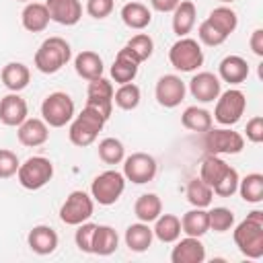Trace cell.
<instances>
[{
	"instance_id": "cell-1",
	"label": "cell",
	"mask_w": 263,
	"mask_h": 263,
	"mask_svg": "<svg viewBox=\"0 0 263 263\" xmlns=\"http://www.w3.org/2000/svg\"><path fill=\"white\" fill-rule=\"evenodd\" d=\"M232 238L245 257L261 259L263 257V212L261 210L249 212L247 218L236 224Z\"/></svg>"
},
{
	"instance_id": "cell-2",
	"label": "cell",
	"mask_w": 263,
	"mask_h": 263,
	"mask_svg": "<svg viewBox=\"0 0 263 263\" xmlns=\"http://www.w3.org/2000/svg\"><path fill=\"white\" fill-rule=\"evenodd\" d=\"M72 58L70 43L62 37H47L35 51L33 64L41 74H55L60 72Z\"/></svg>"
},
{
	"instance_id": "cell-3",
	"label": "cell",
	"mask_w": 263,
	"mask_h": 263,
	"mask_svg": "<svg viewBox=\"0 0 263 263\" xmlns=\"http://www.w3.org/2000/svg\"><path fill=\"white\" fill-rule=\"evenodd\" d=\"M105 123H107V119H105L97 109L84 105L82 111L70 121L68 138H70V142H72L74 146H78V148L90 146V144L97 140L99 132L105 127Z\"/></svg>"
},
{
	"instance_id": "cell-4",
	"label": "cell",
	"mask_w": 263,
	"mask_h": 263,
	"mask_svg": "<svg viewBox=\"0 0 263 263\" xmlns=\"http://www.w3.org/2000/svg\"><path fill=\"white\" fill-rule=\"evenodd\" d=\"M168 62L179 72H195L199 66H203V49L197 39L179 37L168 49Z\"/></svg>"
},
{
	"instance_id": "cell-5",
	"label": "cell",
	"mask_w": 263,
	"mask_h": 263,
	"mask_svg": "<svg viewBox=\"0 0 263 263\" xmlns=\"http://www.w3.org/2000/svg\"><path fill=\"white\" fill-rule=\"evenodd\" d=\"M74 101L68 92H49L41 103V119L49 127H64L74 119Z\"/></svg>"
},
{
	"instance_id": "cell-6",
	"label": "cell",
	"mask_w": 263,
	"mask_h": 263,
	"mask_svg": "<svg viewBox=\"0 0 263 263\" xmlns=\"http://www.w3.org/2000/svg\"><path fill=\"white\" fill-rule=\"evenodd\" d=\"M53 177V164L45 156H29L25 162H21L16 171V179L21 187L29 191H37L45 187Z\"/></svg>"
},
{
	"instance_id": "cell-7",
	"label": "cell",
	"mask_w": 263,
	"mask_h": 263,
	"mask_svg": "<svg viewBox=\"0 0 263 263\" xmlns=\"http://www.w3.org/2000/svg\"><path fill=\"white\" fill-rule=\"evenodd\" d=\"M125 191V177L119 171H103L90 183V197L99 205H113Z\"/></svg>"
},
{
	"instance_id": "cell-8",
	"label": "cell",
	"mask_w": 263,
	"mask_h": 263,
	"mask_svg": "<svg viewBox=\"0 0 263 263\" xmlns=\"http://www.w3.org/2000/svg\"><path fill=\"white\" fill-rule=\"evenodd\" d=\"M247 109V97L242 90L238 88H228L224 92L218 95L216 99V109H214V119L220 125H234L240 121L242 113Z\"/></svg>"
},
{
	"instance_id": "cell-9",
	"label": "cell",
	"mask_w": 263,
	"mask_h": 263,
	"mask_svg": "<svg viewBox=\"0 0 263 263\" xmlns=\"http://www.w3.org/2000/svg\"><path fill=\"white\" fill-rule=\"evenodd\" d=\"M203 148L208 154H240L245 148V138L228 127H210L203 132Z\"/></svg>"
},
{
	"instance_id": "cell-10",
	"label": "cell",
	"mask_w": 263,
	"mask_h": 263,
	"mask_svg": "<svg viewBox=\"0 0 263 263\" xmlns=\"http://www.w3.org/2000/svg\"><path fill=\"white\" fill-rule=\"evenodd\" d=\"M95 212V199L86 193V191H72L66 201L60 208V220L68 226H78L82 222H86Z\"/></svg>"
},
{
	"instance_id": "cell-11",
	"label": "cell",
	"mask_w": 263,
	"mask_h": 263,
	"mask_svg": "<svg viewBox=\"0 0 263 263\" xmlns=\"http://www.w3.org/2000/svg\"><path fill=\"white\" fill-rule=\"evenodd\" d=\"M158 173V162L152 154L146 152H134L123 158V177L125 181H132L136 185L150 183Z\"/></svg>"
},
{
	"instance_id": "cell-12",
	"label": "cell",
	"mask_w": 263,
	"mask_h": 263,
	"mask_svg": "<svg viewBox=\"0 0 263 263\" xmlns=\"http://www.w3.org/2000/svg\"><path fill=\"white\" fill-rule=\"evenodd\" d=\"M185 92H187V86L181 80V76H177V74L160 76L158 82H156V88H154V97H156L158 105L164 107V109L179 107L181 101L185 99Z\"/></svg>"
},
{
	"instance_id": "cell-13",
	"label": "cell",
	"mask_w": 263,
	"mask_h": 263,
	"mask_svg": "<svg viewBox=\"0 0 263 263\" xmlns=\"http://www.w3.org/2000/svg\"><path fill=\"white\" fill-rule=\"evenodd\" d=\"M86 105L97 109L105 119H109L111 111H113V84H111V80H107L103 76L97 80H90L88 88H86Z\"/></svg>"
},
{
	"instance_id": "cell-14",
	"label": "cell",
	"mask_w": 263,
	"mask_h": 263,
	"mask_svg": "<svg viewBox=\"0 0 263 263\" xmlns=\"http://www.w3.org/2000/svg\"><path fill=\"white\" fill-rule=\"evenodd\" d=\"M189 92L199 103H214L222 92V82L214 72H197L189 80Z\"/></svg>"
},
{
	"instance_id": "cell-15",
	"label": "cell",
	"mask_w": 263,
	"mask_h": 263,
	"mask_svg": "<svg viewBox=\"0 0 263 263\" xmlns=\"http://www.w3.org/2000/svg\"><path fill=\"white\" fill-rule=\"evenodd\" d=\"M29 117L27 101L18 92H8L0 99V121L8 127H18Z\"/></svg>"
},
{
	"instance_id": "cell-16",
	"label": "cell",
	"mask_w": 263,
	"mask_h": 263,
	"mask_svg": "<svg viewBox=\"0 0 263 263\" xmlns=\"http://www.w3.org/2000/svg\"><path fill=\"white\" fill-rule=\"evenodd\" d=\"M49 18L64 27H74L82 18L80 0H45Z\"/></svg>"
},
{
	"instance_id": "cell-17",
	"label": "cell",
	"mask_w": 263,
	"mask_h": 263,
	"mask_svg": "<svg viewBox=\"0 0 263 263\" xmlns=\"http://www.w3.org/2000/svg\"><path fill=\"white\" fill-rule=\"evenodd\" d=\"M177 245L171 251L173 263H203L205 261V247L197 236H185L177 238Z\"/></svg>"
},
{
	"instance_id": "cell-18",
	"label": "cell",
	"mask_w": 263,
	"mask_h": 263,
	"mask_svg": "<svg viewBox=\"0 0 263 263\" xmlns=\"http://www.w3.org/2000/svg\"><path fill=\"white\" fill-rule=\"evenodd\" d=\"M16 138L23 146L35 148L47 142L49 138V125L39 119V117H27L18 127H16Z\"/></svg>"
},
{
	"instance_id": "cell-19",
	"label": "cell",
	"mask_w": 263,
	"mask_h": 263,
	"mask_svg": "<svg viewBox=\"0 0 263 263\" xmlns=\"http://www.w3.org/2000/svg\"><path fill=\"white\" fill-rule=\"evenodd\" d=\"M58 232L47 224H37L27 234V245L37 255H51L58 249Z\"/></svg>"
},
{
	"instance_id": "cell-20",
	"label": "cell",
	"mask_w": 263,
	"mask_h": 263,
	"mask_svg": "<svg viewBox=\"0 0 263 263\" xmlns=\"http://www.w3.org/2000/svg\"><path fill=\"white\" fill-rule=\"evenodd\" d=\"M138 68H140V62L127 51V47L123 45L115 60H113V66H111V78L117 82V84H125V82H134V78L138 76Z\"/></svg>"
},
{
	"instance_id": "cell-21",
	"label": "cell",
	"mask_w": 263,
	"mask_h": 263,
	"mask_svg": "<svg viewBox=\"0 0 263 263\" xmlns=\"http://www.w3.org/2000/svg\"><path fill=\"white\" fill-rule=\"evenodd\" d=\"M0 78L2 84L10 90V92H21L29 86L31 82V72L23 62H8L2 66L0 70Z\"/></svg>"
},
{
	"instance_id": "cell-22",
	"label": "cell",
	"mask_w": 263,
	"mask_h": 263,
	"mask_svg": "<svg viewBox=\"0 0 263 263\" xmlns=\"http://www.w3.org/2000/svg\"><path fill=\"white\" fill-rule=\"evenodd\" d=\"M249 76V64L240 55H226L218 64V78L228 84H240Z\"/></svg>"
},
{
	"instance_id": "cell-23",
	"label": "cell",
	"mask_w": 263,
	"mask_h": 263,
	"mask_svg": "<svg viewBox=\"0 0 263 263\" xmlns=\"http://www.w3.org/2000/svg\"><path fill=\"white\" fill-rule=\"evenodd\" d=\"M49 12L47 6L41 2H27V6L21 12V23L29 33H41L49 25Z\"/></svg>"
},
{
	"instance_id": "cell-24",
	"label": "cell",
	"mask_w": 263,
	"mask_h": 263,
	"mask_svg": "<svg viewBox=\"0 0 263 263\" xmlns=\"http://www.w3.org/2000/svg\"><path fill=\"white\" fill-rule=\"evenodd\" d=\"M74 70H76V74L80 78H84V80L90 82V80H97V78L103 76L105 66H103V60H101V55L97 51L84 49V51H80L74 58Z\"/></svg>"
},
{
	"instance_id": "cell-25",
	"label": "cell",
	"mask_w": 263,
	"mask_h": 263,
	"mask_svg": "<svg viewBox=\"0 0 263 263\" xmlns=\"http://www.w3.org/2000/svg\"><path fill=\"white\" fill-rule=\"evenodd\" d=\"M152 238H154V232L152 228L146 224V222H136V224H129L125 228V247L132 251V253H144L150 249L152 245Z\"/></svg>"
},
{
	"instance_id": "cell-26",
	"label": "cell",
	"mask_w": 263,
	"mask_h": 263,
	"mask_svg": "<svg viewBox=\"0 0 263 263\" xmlns=\"http://www.w3.org/2000/svg\"><path fill=\"white\" fill-rule=\"evenodd\" d=\"M119 16H121L123 25L134 29V31H142V29H146L152 23V12L142 2H125L121 6Z\"/></svg>"
},
{
	"instance_id": "cell-27",
	"label": "cell",
	"mask_w": 263,
	"mask_h": 263,
	"mask_svg": "<svg viewBox=\"0 0 263 263\" xmlns=\"http://www.w3.org/2000/svg\"><path fill=\"white\" fill-rule=\"evenodd\" d=\"M195 18H197L195 4L191 0H181L173 10V33L177 37H187V33H191V29L195 27Z\"/></svg>"
},
{
	"instance_id": "cell-28",
	"label": "cell",
	"mask_w": 263,
	"mask_h": 263,
	"mask_svg": "<svg viewBox=\"0 0 263 263\" xmlns=\"http://www.w3.org/2000/svg\"><path fill=\"white\" fill-rule=\"evenodd\" d=\"M117 247H119V236L115 228L107 224H97L95 234H92V255L107 257V255H113Z\"/></svg>"
},
{
	"instance_id": "cell-29",
	"label": "cell",
	"mask_w": 263,
	"mask_h": 263,
	"mask_svg": "<svg viewBox=\"0 0 263 263\" xmlns=\"http://www.w3.org/2000/svg\"><path fill=\"white\" fill-rule=\"evenodd\" d=\"M208 230H210V220H208L205 208H193V210L183 214V218H181V232H185V236L201 238Z\"/></svg>"
},
{
	"instance_id": "cell-30",
	"label": "cell",
	"mask_w": 263,
	"mask_h": 263,
	"mask_svg": "<svg viewBox=\"0 0 263 263\" xmlns=\"http://www.w3.org/2000/svg\"><path fill=\"white\" fill-rule=\"evenodd\" d=\"M134 214L140 222H154L162 214V201L156 193H142L134 203Z\"/></svg>"
},
{
	"instance_id": "cell-31",
	"label": "cell",
	"mask_w": 263,
	"mask_h": 263,
	"mask_svg": "<svg viewBox=\"0 0 263 263\" xmlns=\"http://www.w3.org/2000/svg\"><path fill=\"white\" fill-rule=\"evenodd\" d=\"M181 123L183 127H187L189 132H197V134H203L212 127L214 119H212V113L203 107H197V105H191L183 111L181 115Z\"/></svg>"
},
{
	"instance_id": "cell-32",
	"label": "cell",
	"mask_w": 263,
	"mask_h": 263,
	"mask_svg": "<svg viewBox=\"0 0 263 263\" xmlns=\"http://www.w3.org/2000/svg\"><path fill=\"white\" fill-rule=\"evenodd\" d=\"M152 232L160 242H175L177 238H181V218H177L175 214H160L154 220Z\"/></svg>"
},
{
	"instance_id": "cell-33",
	"label": "cell",
	"mask_w": 263,
	"mask_h": 263,
	"mask_svg": "<svg viewBox=\"0 0 263 263\" xmlns=\"http://www.w3.org/2000/svg\"><path fill=\"white\" fill-rule=\"evenodd\" d=\"M228 168H230V164L224 162L218 154H208V156L201 160V164H199V179H201L203 183H208L210 187H214V185L226 175Z\"/></svg>"
},
{
	"instance_id": "cell-34",
	"label": "cell",
	"mask_w": 263,
	"mask_h": 263,
	"mask_svg": "<svg viewBox=\"0 0 263 263\" xmlns=\"http://www.w3.org/2000/svg\"><path fill=\"white\" fill-rule=\"evenodd\" d=\"M208 21H210L222 35H226V37H230V33H234L236 27H238V16H236V12H234L230 6H226V4L216 6V8L208 14Z\"/></svg>"
},
{
	"instance_id": "cell-35",
	"label": "cell",
	"mask_w": 263,
	"mask_h": 263,
	"mask_svg": "<svg viewBox=\"0 0 263 263\" xmlns=\"http://www.w3.org/2000/svg\"><path fill=\"white\" fill-rule=\"evenodd\" d=\"M240 197L247 203H261L263 201V175L261 173H249L247 177L238 179Z\"/></svg>"
},
{
	"instance_id": "cell-36",
	"label": "cell",
	"mask_w": 263,
	"mask_h": 263,
	"mask_svg": "<svg viewBox=\"0 0 263 263\" xmlns=\"http://www.w3.org/2000/svg\"><path fill=\"white\" fill-rule=\"evenodd\" d=\"M187 201L193 205V208H210L212 205V199H214V191L208 183H203L199 177H193L189 183H187Z\"/></svg>"
},
{
	"instance_id": "cell-37",
	"label": "cell",
	"mask_w": 263,
	"mask_h": 263,
	"mask_svg": "<svg viewBox=\"0 0 263 263\" xmlns=\"http://www.w3.org/2000/svg\"><path fill=\"white\" fill-rule=\"evenodd\" d=\"M140 99H142V92H140V86L134 84V82H125V84H119L117 90H113V103L123 109V111H132L140 105Z\"/></svg>"
},
{
	"instance_id": "cell-38",
	"label": "cell",
	"mask_w": 263,
	"mask_h": 263,
	"mask_svg": "<svg viewBox=\"0 0 263 263\" xmlns=\"http://www.w3.org/2000/svg\"><path fill=\"white\" fill-rule=\"evenodd\" d=\"M99 158L105 162V164H119L123 162L125 158V148H123V142L117 140V138H103L99 142Z\"/></svg>"
},
{
	"instance_id": "cell-39",
	"label": "cell",
	"mask_w": 263,
	"mask_h": 263,
	"mask_svg": "<svg viewBox=\"0 0 263 263\" xmlns=\"http://www.w3.org/2000/svg\"><path fill=\"white\" fill-rule=\"evenodd\" d=\"M125 47H127V51L142 64V62H146V60L152 55V51H154V41H152V37H150L148 33H138V35H134V37L125 43Z\"/></svg>"
},
{
	"instance_id": "cell-40",
	"label": "cell",
	"mask_w": 263,
	"mask_h": 263,
	"mask_svg": "<svg viewBox=\"0 0 263 263\" xmlns=\"http://www.w3.org/2000/svg\"><path fill=\"white\" fill-rule=\"evenodd\" d=\"M208 220H210V230H214V232H226V230H230L234 226V214H232V210L222 208V205L212 208L208 212Z\"/></svg>"
},
{
	"instance_id": "cell-41",
	"label": "cell",
	"mask_w": 263,
	"mask_h": 263,
	"mask_svg": "<svg viewBox=\"0 0 263 263\" xmlns=\"http://www.w3.org/2000/svg\"><path fill=\"white\" fill-rule=\"evenodd\" d=\"M238 173H236V168H228L226 171V175L212 187V191L216 193V195H220V197H230V195H234L236 193V189H238Z\"/></svg>"
},
{
	"instance_id": "cell-42",
	"label": "cell",
	"mask_w": 263,
	"mask_h": 263,
	"mask_svg": "<svg viewBox=\"0 0 263 263\" xmlns=\"http://www.w3.org/2000/svg\"><path fill=\"white\" fill-rule=\"evenodd\" d=\"M197 37H199V41L203 43V45H208V47H218V45H222L228 37L226 35H222L208 18L199 25V29H197Z\"/></svg>"
},
{
	"instance_id": "cell-43",
	"label": "cell",
	"mask_w": 263,
	"mask_h": 263,
	"mask_svg": "<svg viewBox=\"0 0 263 263\" xmlns=\"http://www.w3.org/2000/svg\"><path fill=\"white\" fill-rule=\"evenodd\" d=\"M95 228H97V224H92L88 220L82 222V224H78V228L74 232V242H76L78 251L92 253V234H95Z\"/></svg>"
},
{
	"instance_id": "cell-44",
	"label": "cell",
	"mask_w": 263,
	"mask_h": 263,
	"mask_svg": "<svg viewBox=\"0 0 263 263\" xmlns=\"http://www.w3.org/2000/svg\"><path fill=\"white\" fill-rule=\"evenodd\" d=\"M18 166H21V160H18L16 152H12L8 148H0V179L14 177Z\"/></svg>"
},
{
	"instance_id": "cell-45",
	"label": "cell",
	"mask_w": 263,
	"mask_h": 263,
	"mask_svg": "<svg viewBox=\"0 0 263 263\" xmlns=\"http://www.w3.org/2000/svg\"><path fill=\"white\" fill-rule=\"evenodd\" d=\"M115 0H86V12L92 18H107L113 12Z\"/></svg>"
},
{
	"instance_id": "cell-46",
	"label": "cell",
	"mask_w": 263,
	"mask_h": 263,
	"mask_svg": "<svg viewBox=\"0 0 263 263\" xmlns=\"http://www.w3.org/2000/svg\"><path fill=\"white\" fill-rule=\"evenodd\" d=\"M247 140L253 142V144H261L263 142V117L261 115H255L247 121Z\"/></svg>"
},
{
	"instance_id": "cell-47",
	"label": "cell",
	"mask_w": 263,
	"mask_h": 263,
	"mask_svg": "<svg viewBox=\"0 0 263 263\" xmlns=\"http://www.w3.org/2000/svg\"><path fill=\"white\" fill-rule=\"evenodd\" d=\"M249 45H251V49H253V53L257 58H263V29H255L251 33Z\"/></svg>"
},
{
	"instance_id": "cell-48",
	"label": "cell",
	"mask_w": 263,
	"mask_h": 263,
	"mask_svg": "<svg viewBox=\"0 0 263 263\" xmlns=\"http://www.w3.org/2000/svg\"><path fill=\"white\" fill-rule=\"evenodd\" d=\"M181 0H150V6L156 12H173Z\"/></svg>"
},
{
	"instance_id": "cell-49",
	"label": "cell",
	"mask_w": 263,
	"mask_h": 263,
	"mask_svg": "<svg viewBox=\"0 0 263 263\" xmlns=\"http://www.w3.org/2000/svg\"><path fill=\"white\" fill-rule=\"evenodd\" d=\"M222 4H230V2H234V0H220Z\"/></svg>"
},
{
	"instance_id": "cell-50",
	"label": "cell",
	"mask_w": 263,
	"mask_h": 263,
	"mask_svg": "<svg viewBox=\"0 0 263 263\" xmlns=\"http://www.w3.org/2000/svg\"><path fill=\"white\" fill-rule=\"evenodd\" d=\"M18 2H31V0H18Z\"/></svg>"
}]
</instances>
